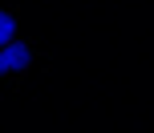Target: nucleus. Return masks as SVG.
<instances>
[{
	"mask_svg": "<svg viewBox=\"0 0 154 133\" xmlns=\"http://www.w3.org/2000/svg\"><path fill=\"white\" fill-rule=\"evenodd\" d=\"M12 36H16V20L4 12V8H0V45H8Z\"/></svg>",
	"mask_w": 154,
	"mask_h": 133,
	"instance_id": "nucleus-2",
	"label": "nucleus"
},
{
	"mask_svg": "<svg viewBox=\"0 0 154 133\" xmlns=\"http://www.w3.org/2000/svg\"><path fill=\"white\" fill-rule=\"evenodd\" d=\"M4 73H12V69H8V56H4V45H0V77H4Z\"/></svg>",
	"mask_w": 154,
	"mask_h": 133,
	"instance_id": "nucleus-3",
	"label": "nucleus"
},
{
	"mask_svg": "<svg viewBox=\"0 0 154 133\" xmlns=\"http://www.w3.org/2000/svg\"><path fill=\"white\" fill-rule=\"evenodd\" d=\"M4 56H8V69L12 73H20V69H29V61H32V53H29V45H24V40H8L4 45Z\"/></svg>",
	"mask_w": 154,
	"mask_h": 133,
	"instance_id": "nucleus-1",
	"label": "nucleus"
}]
</instances>
